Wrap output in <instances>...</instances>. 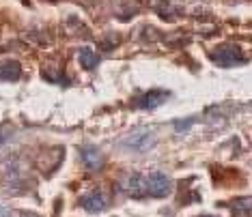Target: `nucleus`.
<instances>
[{
	"label": "nucleus",
	"mask_w": 252,
	"mask_h": 217,
	"mask_svg": "<svg viewBox=\"0 0 252 217\" xmlns=\"http://www.w3.org/2000/svg\"><path fill=\"white\" fill-rule=\"evenodd\" d=\"M125 191L131 198H166L170 193V179L164 172H134L125 181Z\"/></svg>",
	"instance_id": "1"
},
{
	"label": "nucleus",
	"mask_w": 252,
	"mask_h": 217,
	"mask_svg": "<svg viewBox=\"0 0 252 217\" xmlns=\"http://www.w3.org/2000/svg\"><path fill=\"white\" fill-rule=\"evenodd\" d=\"M209 60L216 62L222 69H231V67H239V65L248 62L246 54L242 52V48L235 43H222V45H218V48H214L209 52Z\"/></svg>",
	"instance_id": "2"
},
{
	"label": "nucleus",
	"mask_w": 252,
	"mask_h": 217,
	"mask_svg": "<svg viewBox=\"0 0 252 217\" xmlns=\"http://www.w3.org/2000/svg\"><path fill=\"white\" fill-rule=\"evenodd\" d=\"M156 142H158V136L151 127H138L129 131L127 136H123V140L119 142V148H125V151H131V153H145L156 146Z\"/></svg>",
	"instance_id": "3"
},
{
	"label": "nucleus",
	"mask_w": 252,
	"mask_h": 217,
	"mask_svg": "<svg viewBox=\"0 0 252 217\" xmlns=\"http://www.w3.org/2000/svg\"><path fill=\"white\" fill-rule=\"evenodd\" d=\"M108 204H110V198L101 190H93L80 198V207L84 211H91V213H101V211L108 209Z\"/></svg>",
	"instance_id": "4"
},
{
	"label": "nucleus",
	"mask_w": 252,
	"mask_h": 217,
	"mask_svg": "<svg viewBox=\"0 0 252 217\" xmlns=\"http://www.w3.org/2000/svg\"><path fill=\"white\" fill-rule=\"evenodd\" d=\"M80 159H82L84 168L91 170V172L101 170L104 168V163H106V155L95 144H84L82 148H80Z\"/></svg>",
	"instance_id": "5"
},
{
	"label": "nucleus",
	"mask_w": 252,
	"mask_h": 217,
	"mask_svg": "<svg viewBox=\"0 0 252 217\" xmlns=\"http://www.w3.org/2000/svg\"><path fill=\"white\" fill-rule=\"evenodd\" d=\"M170 97L168 90H164V88H151V90H147L145 95L138 99V108H142V110H156L158 106H162L166 99Z\"/></svg>",
	"instance_id": "6"
},
{
	"label": "nucleus",
	"mask_w": 252,
	"mask_h": 217,
	"mask_svg": "<svg viewBox=\"0 0 252 217\" xmlns=\"http://www.w3.org/2000/svg\"><path fill=\"white\" fill-rule=\"evenodd\" d=\"M22 76V65L18 60L0 62V82H15Z\"/></svg>",
	"instance_id": "7"
},
{
	"label": "nucleus",
	"mask_w": 252,
	"mask_h": 217,
	"mask_svg": "<svg viewBox=\"0 0 252 217\" xmlns=\"http://www.w3.org/2000/svg\"><path fill=\"white\" fill-rule=\"evenodd\" d=\"M231 213L233 217H246V215H252V198H237L233 200L231 204Z\"/></svg>",
	"instance_id": "8"
},
{
	"label": "nucleus",
	"mask_w": 252,
	"mask_h": 217,
	"mask_svg": "<svg viewBox=\"0 0 252 217\" xmlns=\"http://www.w3.org/2000/svg\"><path fill=\"white\" fill-rule=\"evenodd\" d=\"M78 60H80V65H82L84 69H95V67L99 65V54H97L95 50H91V48H82L80 50V54H78Z\"/></svg>",
	"instance_id": "9"
},
{
	"label": "nucleus",
	"mask_w": 252,
	"mask_h": 217,
	"mask_svg": "<svg viewBox=\"0 0 252 217\" xmlns=\"http://www.w3.org/2000/svg\"><path fill=\"white\" fill-rule=\"evenodd\" d=\"M192 123H194V118H181V121H175V129L179 131V134H183Z\"/></svg>",
	"instance_id": "10"
},
{
	"label": "nucleus",
	"mask_w": 252,
	"mask_h": 217,
	"mask_svg": "<svg viewBox=\"0 0 252 217\" xmlns=\"http://www.w3.org/2000/svg\"><path fill=\"white\" fill-rule=\"evenodd\" d=\"M9 136H11L9 127H4V125H0V146H2V144H7V142H9Z\"/></svg>",
	"instance_id": "11"
},
{
	"label": "nucleus",
	"mask_w": 252,
	"mask_h": 217,
	"mask_svg": "<svg viewBox=\"0 0 252 217\" xmlns=\"http://www.w3.org/2000/svg\"><path fill=\"white\" fill-rule=\"evenodd\" d=\"M0 217H13V213H11V211L4 207L2 202H0Z\"/></svg>",
	"instance_id": "12"
},
{
	"label": "nucleus",
	"mask_w": 252,
	"mask_h": 217,
	"mask_svg": "<svg viewBox=\"0 0 252 217\" xmlns=\"http://www.w3.org/2000/svg\"><path fill=\"white\" fill-rule=\"evenodd\" d=\"M18 217H39V215H35V213H22V215H18Z\"/></svg>",
	"instance_id": "13"
},
{
	"label": "nucleus",
	"mask_w": 252,
	"mask_h": 217,
	"mask_svg": "<svg viewBox=\"0 0 252 217\" xmlns=\"http://www.w3.org/2000/svg\"><path fill=\"white\" fill-rule=\"evenodd\" d=\"M200 217H211V215H200Z\"/></svg>",
	"instance_id": "14"
}]
</instances>
